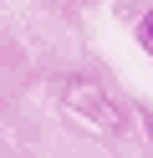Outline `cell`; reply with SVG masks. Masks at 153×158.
Returning <instances> with one entry per match:
<instances>
[{"label":"cell","instance_id":"3","mask_svg":"<svg viewBox=\"0 0 153 158\" xmlns=\"http://www.w3.org/2000/svg\"><path fill=\"white\" fill-rule=\"evenodd\" d=\"M133 117L143 123V143L153 148V107H148V102H138V107H133Z\"/></svg>","mask_w":153,"mask_h":158},{"label":"cell","instance_id":"1","mask_svg":"<svg viewBox=\"0 0 153 158\" xmlns=\"http://www.w3.org/2000/svg\"><path fill=\"white\" fill-rule=\"evenodd\" d=\"M56 97H61V107L77 112L87 127H97V133H107V138H128V112H122V102L97 82V77H87V72L61 77Z\"/></svg>","mask_w":153,"mask_h":158},{"label":"cell","instance_id":"2","mask_svg":"<svg viewBox=\"0 0 153 158\" xmlns=\"http://www.w3.org/2000/svg\"><path fill=\"white\" fill-rule=\"evenodd\" d=\"M133 36H138L143 56L153 61V5H143V10H138V21H133Z\"/></svg>","mask_w":153,"mask_h":158}]
</instances>
